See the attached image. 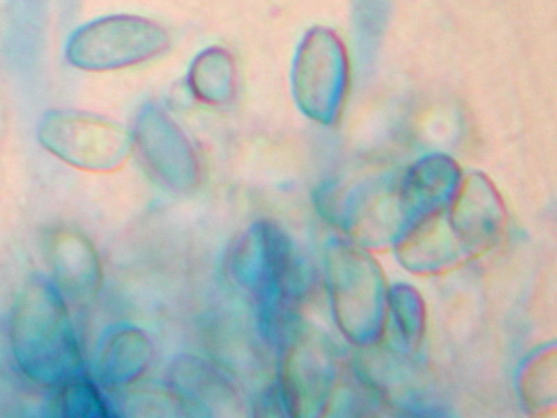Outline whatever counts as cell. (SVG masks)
I'll return each instance as SVG.
<instances>
[{
    "label": "cell",
    "instance_id": "7a4b0ae2",
    "mask_svg": "<svg viewBox=\"0 0 557 418\" xmlns=\"http://www.w3.org/2000/svg\"><path fill=\"white\" fill-rule=\"evenodd\" d=\"M171 42L168 29L153 20L119 14L77 29L67 44L66 59L83 72H117L153 61Z\"/></svg>",
    "mask_w": 557,
    "mask_h": 418
},
{
    "label": "cell",
    "instance_id": "6da1fadb",
    "mask_svg": "<svg viewBox=\"0 0 557 418\" xmlns=\"http://www.w3.org/2000/svg\"><path fill=\"white\" fill-rule=\"evenodd\" d=\"M13 347L22 370L44 385L76 378L82 366L76 336L61 295L47 283L29 286L13 320Z\"/></svg>",
    "mask_w": 557,
    "mask_h": 418
},
{
    "label": "cell",
    "instance_id": "ba28073f",
    "mask_svg": "<svg viewBox=\"0 0 557 418\" xmlns=\"http://www.w3.org/2000/svg\"><path fill=\"white\" fill-rule=\"evenodd\" d=\"M172 371L174 392L188 403L211 406L212 397L222 391V382L215 372L196 360H184Z\"/></svg>",
    "mask_w": 557,
    "mask_h": 418
},
{
    "label": "cell",
    "instance_id": "8992f818",
    "mask_svg": "<svg viewBox=\"0 0 557 418\" xmlns=\"http://www.w3.org/2000/svg\"><path fill=\"white\" fill-rule=\"evenodd\" d=\"M236 64L225 49L212 47L198 54L188 72V86L198 101L223 104L236 91Z\"/></svg>",
    "mask_w": 557,
    "mask_h": 418
},
{
    "label": "cell",
    "instance_id": "5b68a950",
    "mask_svg": "<svg viewBox=\"0 0 557 418\" xmlns=\"http://www.w3.org/2000/svg\"><path fill=\"white\" fill-rule=\"evenodd\" d=\"M51 266L59 286L79 300L96 295L101 285L98 253L78 233L62 231L53 237Z\"/></svg>",
    "mask_w": 557,
    "mask_h": 418
},
{
    "label": "cell",
    "instance_id": "52a82bcc",
    "mask_svg": "<svg viewBox=\"0 0 557 418\" xmlns=\"http://www.w3.org/2000/svg\"><path fill=\"white\" fill-rule=\"evenodd\" d=\"M151 357V343L144 333H117L104 347L101 361L103 381L109 385H126L136 381L147 370Z\"/></svg>",
    "mask_w": 557,
    "mask_h": 418
},
{
    "label": "cell",
    "instance_id": "277c9868",
    "mask_svg": "<svg viewBox=\"0 0 557 418\" xmlns=\"http://www.w3.org/2000/svg\"><path fill=\"white\" fill-rule=\"evenodd\" d=\"M134 144L159 181L182 192L196 187L200 179L196 151L161 109L149 108L139 114Z\"/></svg>",
    "mask_w": 557,
    "mask_h": 418
},
{
    "label": "cell",
    "instance_id": "3957f363",
    "mask_svg": "<svg viewBox=\"0 0 557 418\" xmlns=\"http://www.w3.org/2000/svg\"><path fill=\"white\" fill-rule=\"evenodd\" d=\"M52 156L89 172H113L131 158L134 138L121 124L82 112H52L39 127Z\"/></svg>",
    "mask_w": 557,
    "mask_h": 418
},
{
    "label": "cell",
    "instance_id": "9c48e42d",
    "mask_svg": "<svg viewBox=\"0 0 557 418\" xmlns=\"http://www.w3.org/2000/svg\"><path fill=\"white\" fill-rule=\"evenodd\" d=\"M59 409L64 417H107L108 407L104 406L98 390L89 382L73 380L59 396Z\"/></svg>",
    "mask_w": 557,
    "mask_h": 418
}]
</instances>
